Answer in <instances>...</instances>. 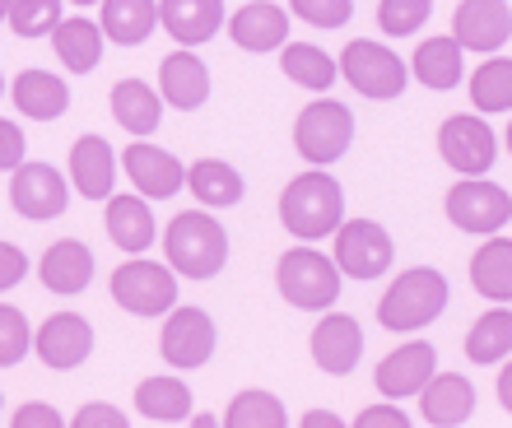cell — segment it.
<instances>
[{"mask_svg":"<svg viewBox=\"0 0 512 428\" xmlns=\"http://www.w3.org/2000/svg\"><path fill=\"white\" fill-rule=\"evenodd\" d=\"M345 219V191L331 173L312 168V173L294 177L280 196V224L294 233L298 242H317L331 238Z\"/></svg>","mask_w":512,"mask_h":428,"instance_id":"6da1fadb","label":"cell"},{"mask_svg":"<svg viewBox=\"0 0 512 428\" xmlns=\"http://www.w3.org/2000/svg\"><path fill=\"white\" fill-rule=\"evenodd\" d=\"M163 252H168V266L187 280H215L224 261H229V233L215 214L205 210H187L177 214L168 233H163Z\"/></svg>","mask_w":512,"mask_h":428,"instance_id":"7a4b0ae2","label":"cell"},{"mask_svg":"<svg viewBox=\"0 0 512 428\" xmlns=\"http://www.w3.org/2000/svg\"><path fill=\"white\" fill-rule=\"evenodd\" d=\"M447 308V280L443 270L433 266H415L405 270L401 280L391 284L378 303V321L387 331H419V326H433Z\"/></svg>","mask_w":512,"mask_h":428,"instance_id":"3957f363","label":"cell"},{"mask_svg":"<svg viewBox=\"0 0 512 428\" xmlns=\"http://www.w3.org/2000/svg\"><path fill=\"white\" fill-rule=\"evenodd\" d=\"M275 289L284 294V303H294L303 312H326L340 298V266L331 256L312 252L298 242L294 252L280 256L275 266Z\"/></svg>","mask_w":512,"mask_h":428,"instance_id":"277c9868","label":"cell"},{"mask_svg":"<svg viewBox=\"0 0 512 428\" xmlns=\"http://www.w3.org/2000/svg\"><path fill=\"white\" fill-rule=\"evenodd\" d=\"M112 303L131 317H163L177 308V270L131 256L126 266L112 270Z\"/></svg>","mask_w":512,"mask_h":428,"instance_id":"5b68a950","label":"cell"},{"mask_svg":"<svg viewBox=\"0 0 512 428\" xmlns=\"http://www.w3.org/2000/svg\"><path fill=\"white\" fill-rule=\"evenodd\" d=\"M340 75L350 80L354 94L373 98V103H387V98H401L405 84H410V66L391 47H378L373 38H354L345 52H340Z\"/></svg>","mask_w":512,"mask_h":428,"instance_id":"8992f818","label":"cell"},{"mask_svg":"<svg viewBox=\"0 0 512 428\" xmlns=\"http://www.w3.org/2000/svg\"><path fill=\"white\" fill-rule=\"evenodd\" d=\"M350 140H354V112L345 103H336V98H317L294 121V145L312 168H326V163L345 159Z\"/></svg>","mask_w":512,"mask_h":428,"instance_id":"52a82bcc","label":"cell"},{"mask_svg":"<svg viewBox=\"0 0 512 428\" xmlns=\"http://www.w3.org/2000/svg\"><path fill=\"white\" fill-rule=\"evenodd\" d=\"M438 154L452 173L461 177H485L499 159V135L489 131L485 117L475 112H461V117H447L438 126Z\"/></svg>","mask_w":512,"mask_h":428,"instance_id":"ba28073f","label":"cell"},{"mask_svg":"<svg viewBox=\"0 0 512 428\" xmlns=\"http://www.w3.org/2000/svg\"><path fill=\"white\" fill-rule=\"evenodd\" d=\"M331 238H336V256L331 261L350 280H378V275H387L391 256H396L391 233L382 224H373V219H340V228Z\"/></svg>","mask_w":512,"mask_h":428,"instance_id":"9c48e42d","label":"cell"},{"mask_svg":"<svg viewBox=\"0 0 512 428\" xmlns=\"http://www.w3.org/2000/svg\"><path fill=\"white\" fill-rule=\"evenodd\" d=\"M447 219L461 228V233H499L512 219V196L499 187V182H485V177H466L457 187L447 191Z\"/></svg>","mask_w":512,"mask_h":428,"instance_id":"30bf717a","label":"cell"},{"mask_svg":"<svg viewBox=\"0 0 512 428\" xmlns=\"http://www.w3.org/2000/svg\"><path fill=\"white\" fill-rule=\"evenodd\" d=\"M215 340H219V335H215L210 312H201V308H173V312H168V321H163V335H159L163 363H173L177 373H191V368L210 363Z\"/></svg>","mask_w":512,"mask_h":428,"instance_id":"8fae6325","label":"cell"},{"mask_svg":"<svg viewBox=\"0 0 512 428\" xmlns=\"http://www.w3.org/2000/svg\"><path fill=\"white\" fill-rule=\"evenodd\" d=\"M10 205L24 214V219H56V214H66V205H70V187L52 163L24 159L10 177Z\"/></svg>","mask_w":512,"mask_h":428,"instance_id":"7c38bea8","label":"cell"},{"mask_svg":"<svg viewBox=\"0 0 512 428\" xmlns=\"http://www.w3.org/2000/svg\"><path fill=\"white\" fill-rule=\"evenodd\" d=\"M122 168L145 201H168V196H177V191L187 187L182 159L168 154V149H159V145H149V140H135V145L122 149Z\"/></svg>","mask_w":512,"mask_h":428,"instance_id":"4fadbf2b","label":"cell"},{"mask_svg":"<svg viewBox=\"0 0 512 428\" xmlns=\"http://www.w3.org/2000/svg\"><path fill=\"white\" fill-rule=\"evenodd\" d=\"M452 38L466 52H499L512 38V5L508 0H461L457 14H452Z\"/></svg>","mask_w":512,"mask_h":428,"instance_id":"5bb4252c","label":"cell"},{"mask_svg":"<svg viewBox=\"0 0 512 428\" xmlns=\"http://www.w3.org/2000/svg\"><path fill=\"white\" fill-rule=\"evenodd\" d=\"M33 349L47 368H80L89 354H94V326L80 317V312H56V317L42 321V331L33 335Z\"/></svg>","mask_w":512,"mask_h":428,"instance_id":"9a60e30c","label":"cell"},{"mask_svg":"<svg viewBox=\"0 0 512 428\" xmlns=\"http://www.w3.org/2000/svg\"><path fill=\"white\" fill-rule=\"evenodd\" d=\"M433 373H438V349H433L429 340H410V345L391 349L387 359L378 363L373 382H378V391L387 401H405V396L424 391V382H429Z\"/></svg>","mask_w":512,"mask_h":428,"instance_id":"2e32d148","label":"cell"},{"mask_svg":"<svg viewBox=\"0 0 512 428\" xmlns=\"http://www.w3.org/2000/svg\"><path fill=\"white\" fill-rule=\"evenodd\" d=\"M312 359L331 377L354 373V363L364 359V331H359V321L345 317V312H326L312 326Z\"/></svg>","mask_w":512,"mask_h":428,"instance_id":"e0dca14e","label":"cell"},{"mask_svg":"<svg viewBox=\"0 0 512 428\" xmlns=\"http://www.w3.org/2000/svg\"><path fill=\"white\" fill-rule=\"evenodd\" d=\"M70 182L84 201H108L117 187V159L103 135H84L70 145Z\"/></svg>","mask_w":512,"mask_h":428,"instance_id":"ac0fdd59","label":"cell"},{"mask_svg":"<svg viewBox=\"0 0 512 428\" xmlns=\"http://www.w3.org/2000/svg\"><path fill=\"white\" fill-rule=\"evenodd\" d=\"M159 98L163 103L182 107V112H196V107H205V98H210V70H205V61L191 47H182V52L163 56L159 66Z\"/></svg>","mask_w":512,"mask_h":428,"instance_id":"d6986e66","label":"cell"},{"mask_svg":"<svg viewBox=\"0 0 512 428\" xmlns=\"http://www.w3.org/2000/svg\"><path fill=\"white\" fill-rule=\"evenodd\" d=\"M419 410L433 428H457L475 415V387L461 373H433L419 391Z\"/></svg>","mask_w":512,"mask_h":428,"instance_id":"ffe728a7","label":"cell"},{"mask_svg":"<svg viewBox=\"0 0 512 428\" xmlns=\"http://www.w3.org/2000/svg\"><path fill=\"white\" fill-rule=\"evenodd\" d=\"M38 280L52 289V294H84L89 280H94V252L84 247L80 238H61L42 252Z\"/></svg>","mask_w":512,"mask_h":428,"instance_id":"44dd1931","label":"cell"},{"mask_svg":"<svg viewBox=\"0 0 512 428\" xmlns=\"http://www.w3.org/2000/svg\"><path fill=\"white\" fill-rule=\"evenodd\" d=\"M229 38L243 52H275L289 42V10L270 5V0H252L229 19Z\"/></svg>","mask_w":512,"mask_h":428,"instance_id":"7402d4cb","label":"cell"},{"mask_svg":"<svg viewBox=\"0 0 512 428\" xmlns=\"http://www.w3.org/2000/svg\"><path fill=\"white\" fill-rule=\"evenodd\" d=\"M159 24L182 47H201L224 28V0H159Z\"/></svg>","mask_w":512,"mask_h":428,"instance_id":"603a6c76","label":"cell"},{"mask_svg":"<svg viewBox=\"0 0 512 428\" xmlns=\"http://www.w3.org/2000/svg\"><path fill=\"white\" fill-rule=\"evenodd\" d=\"M10 98L24 117L56 121V117H66V107H70V84L61 75H52V70H19L10 84Z\"/></svg>","mask_w":512,"mask_h":428,"instance_id":"cb8c5ba5","label":"cell"},{"mask_svg":"<svg viewBox=\"0 0 512 428\" xmlns=\"http://www.w3.org/2000/svg\"><path fill=\"white\" fill-rule=\"evenodd\" d=\"M103 224H108V238L117 242V252H149L154 247V210L145 205V196H108V210H103Z\"/></svg>","mask_w":512,"mask_h":428,"instance_id":"d4e9b609","label":"cell"},{"mask_svg":"<svg viewBox=\"0 0 512 428\" xmlns=\"http://www.w3.org/2000/svg\"><path fill=\"white\" fill-rule=\"evenodd\" d=\"M103 24H94V19H84V14H70V19H61V24L52 28V47L56 56H61V66L75 70V75H89V70L103 61Z\"/></svg>","mask_w":512,"mask_h":428,"instance_id":"484cf974","label":"cell"},{"mask_svg":"<svg viewBox=\"0 0 512 428\" xmlns=\"http://www.w3.org/2000/svg\"><path fill=\"white\" fill-rule=\"evenodd\" d=\"M415 80L424 84V89H438V94H447V89H457L461 84V66H466V47H461L457 38H424L415 47Z\"/></svg>","mask_w":512,"mask_h":428,"instance_id":"4316f807","label":"cell"},{"mask_svg":"<svg viewBox=\"0 0 512 428\" xmlns=\"http://www.w3.org/2000/svg\"><path fill=\"white\" fill-rule=\"evenodd\" d=\"M135 410H140L149 424H182V419H191V387L173 373L145 377V382L135 387Z\"/></svg>","mask_w":512,"mask_h":428,"instance_id":"83f0119b","label":"cell"},{"mask_svg":"<svg viewBox=\"0 0 512 428\" xmlns=\"http://www.w3.org/2000/svg\"><path fill=\"white\" fill-rule=\"evenodd\" d=\"M112 117L131 135H154L163 121V98L145 80H122L112 84Z\"/></svg>","mask_w":512,"mask_h":428,"instance_id":"f1b7e54d","label":"cell"},{"mask_svg":"<svg viewBox=\"0 0 512 428\" xmlns=\"http://www.w3.org/2000/svg\"><path fill=\"white\" fill-rule=\"evenodd\" d=\"M187 187L191 196L205 205V210H229V205L243 201V173L224 159H201L187 168Z\"/></svg>","mask_w":512,"mask_h":428,"instance_id":"f546056e","label":"cell"},{"mask_svg":"<svg viewBox=\"0 0 512 428\" xmlns=\"http://www.w3.org/2000/svg\"><path fill=\"white\" fill-rule=\"evenodd\" d=\"M471 284L489 303H512V238H494L471 256Z\"/></svg>","mask_w":512,"mask_h":428,"instance_id":"4dcf8cb0","label":"cell"},{"mask_svg":"<svg viewBox=\"0 0 512 428\" xmlns=\"http://www.w3.org/2000/svg\"><path fill=\"white\" fill-rule=\"evenodd\" d=\"M103 5V38L117 47H140L159 24V5L154 0H98Z\"/></svg>","mask_w":512,"mask_h":428,"instance_id":"1f68e13d","label":"cell"},{"mask_svg":"<svg viewBox=\"0 0 512 428\" xmlns=\"http://www.w3.org/2000/svg\"><path fill=\"white\" fill-rule=\"evenodd\" d=\"M284 75L298 84V89H312V94H326L331 84H336L340 66L322 47H312V42H284V56H280Z\"/></svg>","mask_w":512,"mask_h":428,"instance_id":"d6a6232c","label":"cell"},{"mask_svg":"<svg viewBox=\"0 0 512 428\" xmlns=\"http://www.w3.org/2000/svg\"><path fill=\"white\" fill-rule=\"evenodd\" d=\"M466 354H471V363H485V368L508 359L512 354V312L494 308L475 321L471 335H466Z\"/></svg>","mask_w":512,"mask_h":428,"instance_id":"836d02e7","label":"cell"},{"mask_svg":"<svg viewBox=\"0 0 512 428\" xmlns=\"http://www.w3.org/2000/svg\"><path fill=\"white\" fill-rule=\"evenodd\" d=\"M471 103L475 112H512V56H489L471 75Z\"/></svg>","mask_w":512,"mask_h":428,"instance_id":"e575fe53","label":"cell"},{"mask_svg":"<svg viewBox=\"0 0 512 428\" xmlns=\"http://www.w3.org/2000/svg\"><path fill=\"white\" fill-rule=\"evenodd\" d=\"M224 424L229 428H284L289 424V415H284V405L275 391H238L229 401V410H224Z\"/></svg>","mask_w":512,"mask_h":428,"instance_id":"d590c367","label":"cell"},{"mask_svg":"<svg viewBox=\"0 0 512 428\" xmlns=\"http://www.w3.org/2000/svg\"><path fill=\"white\" fill-rule=\"evenodd\" d=\"M10 28L19 38H42L61 24V0H10Z\"/></svg>","mask_w":512,"mask_h":428,"instance_id":"8d00e7d4","label":"cell"},{"mask_svg":"<svg viewBox=\"0 0 512 428\" xmlns=\"http://www.w3.org/2000/svg\"><path fill=\"white\" fill-rule=\"evenodd\" d=\"M433 0H382L378 5V28L391 38H410L415 28L429 24Z\"/></svg>","mask_w":512,"mask_h":428,"instance_id":"74e56055","label":"cell"},{"mask_svg":"<svg viewBox=\"0 0 512 428\" xmlns=\"http://www.w3.org/2000/svg\"><path fill=\"white\" fill-rule=\"evenodd\" d=\"M33 349V326L19 308L10 303H0V368H14V363H24V354Z\"/></svg>","mask_w":512,"mask_h":428,"instance_id":"f35d334b","label":"cell"},{"mask_svg":"<svg viewBox=\"0 0 512 428\" xmlns=\"http://www.w3.org/2000/svg\"><path fill=\"white\" fill-rule=\"evenodd\" d=\"M289 10L312 28H345L354 14V0H289Z\"/></svg>","mask_w":512,"mask_h":428,"instance_id":"ab89813d","label":"cell"},{"mask_svg":"<svg viewBox=\"0 0 512 428\" xmlns=\"http://www.w3.org/2000/svg\"><path fill=\"white\" fill-rule=\"evenodd\" d=\"M24 149H28L24 131H19L14 121L0 117V173H14V168L24 163Z\"/></svg>","mask_w":512,"mask_h":428,"instance_id":"60d3db41","label":"cell"},{"mask_svg":"<svg viewBox=\"0 0 512 428\" xmlns=\"http://www.w3.org/2000/svg\"><path fill=\"white\" fill-rule=\"evenodd\" d=\"M28 275V256L14 247V242H0V294L14 289V284Z\"/></svg>","mask_w":512,"mask_h":428,"instance_id":"b9f144b4","label":"cell"},{"mask_svg":"<svg viewBox=\"0 0 512 428\" xmlns=\"http://www.w3.org/2000/svg\"><path fill=\"white\" fill-rule=\"evenodd\" d=\"M75 428H126V415L117 405H84L75 415Z\"/></svg>","mask_w":512,"mask_h":428,"instance_id":"7bdbcfd3","label":"cell"},{"mask_svg":"<svg viewBox=\"0 0 512 428\" xmlns=\"http://www.w3.org/2000/svg\"><path fill=\"white\" fill-rule=\"evenodd\" d=\"M405 424H410V415L401 405H368L359 415V428H405Z\"/></svg>","mask_w":512,"mask_h":428,"instance_id":"ee69618b","label":"cell"},{"mask_svg":"<svg viewBox=\"0 0 512 428\" xmlns=\"http://www.w3.org/2000/svg\"><path fill=\"white\" fill-rule=\"evenodd\" d=\"M14 428H61V415L52 405H24L14 410Z\"/></svg>","mask_w":512,"mask_h":428,"instance_id":"f6af8a7d","label":"cell"},{"mask_svg":"<svg viewBox=\"0 0 512 428\" xmlns=\"http://www.w3.org/2000/svg\"><path fill=\"white\" fill-rule=\"evenodd\" d=\"M303 428H340V415H331V410H308Z\"/></svg>","mask_w":512,"mask_h":428,"instance_id":"bcb514c9","label":"cell"},{"mask_svg":"<svg viewBox=\"0 0 512 428\" xmlns=\"http://www.w3.org/2000/svg\"><path fill=\"white\" fill-rule=\"evenodd\" d=\"M499 401H503V410L512 415V363H503V373H499Z\"/></svg>","mask_w":512,"mask_h":428,"instance_id":"7dc6e473","label":"cell"},{"mask_svg":"<svg viewBox=\"0 0 512 428\" xmlns=\"http://www.w3.org/2000/svg\"><path fill=\"white\" fill-rule=\"evenodd\" d=\"M5 14H10V0H0V24H5Z\"/></svg>","mask_w":512,"mask_h":428,"instance_id":"c3c4849f","label":"cell"},{"mask_svg":"<svg viewBox=\"0 0 512 428\" xmlns=\"http://www.w3.org/2000/svg\"><path fill=\"white\" fill-rule=\"evenodd\" d=\"M75 5H98V0H75Z\"/></svg>","mask_w":512,"mask_h":428,"instance_id":"681fc988","label":"cell"},{"mask_svg":"<svg viewBox=\"0 0 512 428\" xmlns=\"http://www.w3.org/2000/svg\"><path fill=\"white\" fill-rule=\"evenodd\" d=\"M508 149H512V126H508Z\"/></svg>","mask_w":512,"mask_h":428,"instance_id":"f907efd6","label":"cell"},{"mask_svg":"<svg viewBox=\"0 0 512 428\" xmlns=\"http://www.w3.org/2000/svg\"><path fill=\"white\" fill-rule=\"evenodd\" d=\"M0 94H5V80H0Z\"/></svg>","mask_w":512,"mask_h":428,"instance_id":"816d5d0a","label":"cell"}]
</instances>
